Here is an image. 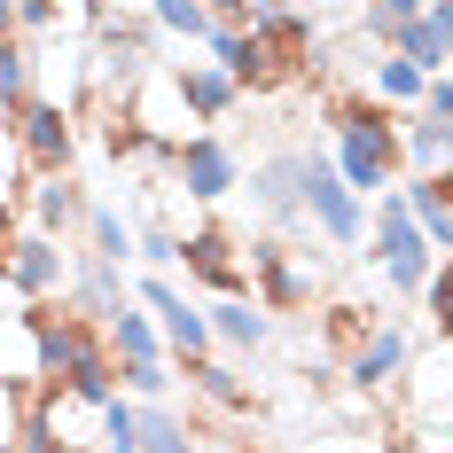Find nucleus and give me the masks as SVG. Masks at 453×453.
<instances>
[{
	"instance_id": "obj_1",
	"label": "nucleus",
	"mask_w": 453,
	"mask_h": 453,
	"mask_svg": "<svg viewBox=\"0 0 453 453\" xmlns=\"http://www.w3.org/2000/svg\"><path fill=\"white\" fill-rule=\"evenodd\" d=\"M16 157H24V173L47 180V173H71V157H79V110L71 102H55V94H32L24 110H16Z\"/></svg>"
},
{
	"instance_id": "obj_2",
	"label": "nucleus",
	"mask_w": 453,
	"mask_h": 453,
	"mask_svg": "<svg viewBox=\"0 0 453 453\" xmlns=\"http://www.w3.org/2000/svg\"><path fill=\"white\" fill-rule=\"evenodd\" d=\"M375 266H383L391 289H407V297H422V281H430V266H438V250H430L422 226L407 219V196H399V188L375 196Z\"/></svg>"
},
{
	"instance_id": "obj_3",
	"label": "nucleus",
	"mask_w": 453,
	"mask_h": 453,
	"mask_svg": "<svg viewBox=\"0 0 453 453\" xmlns=\"http://www.w3.org/2000/svg\"><path fill=\"white\" fill-rule=\"evenodd\" d=\"M173 188H180L188 203H219V196L242 188V165H234V149L219 134H188L173 149Z\"/></svg>"
},
{
	"instance_id": "obj_4",
	"label": "nucleus",
	"mask_w": 453,
	"mask_h": 453,
	"mask_svg": "<svg viewBox=\"0 0 453 453\" xmlns=\"http://www.w3.org/2000/svg\"><path fill=\"white\" fill-rule=\"evenodd\" d=\"M313 289H320V258L289 250V242H250V297H266V305H281V313H297Z\"/></svg>"
},
{
	"instance_id": "obj_5",
	"label": "nucleus",
	"mask_w": 453,
	"mask_h": 453,
	"mask_svg": "<svg viewBox=\"0 0 453 453\" xmlns=\"http://www.w3.org/2000/svg\"><path fill=\"white\" fill-rule=\"evenodd\" d=\"M8 281H16V297L24 305H47V297H63L71 289V266H63V234H16V250H8Z\"/></svg>"
},
{
	"instance_id": "obj_6",
	"label": "nucleus",
	"mask_w": 453,
	"mask_h": 453,
	"mask_svg": "<svg viewBox=\"0 0 453 453\" xmlns=\"http://www.w3.org/2000/svg\"><path fill=\"white\" fill-rule=\"evenodd\" d=\"M336 141H344V149H336L344 188H352V196H383L391 173H399V118H391V126H375V134H336Z\"/></svg>"
},
{
	"instance_id": "obj_7",
	"label": "nucleus",
	"mask_w": 453,
	"mask_h": 453,
	"mask_svg": "<svg viewBox=\"0 0 453 453\" xmlns=\"http://www.w3.org/2000/svg\"><path fill=\"white\" fill-rule=\"evenodd\" d=\"M305 219H313L320 234H336V242H360V226H367L360 196L344 188L336 165H320V157H305Z\"/></svg>"
},
{
	"instance_id": "obj_8",
	"label": "nucleus",
	"mask_w": 453,
	"mask_h": 453,
	"mask_svg": "<svg viewBox=\"0 0 453 453\" xmlns=\"http://www.w3.org/2000/svg\"><path fill=\"white\" fill-rule=\"evenodd\" d=\"M141 305L157 313L165 344H173L180 360H203V352H211V320L196 313V305H188V297L173 289V281H165V273H141Z\"/></svg>"
},
{
	"instance_id": "obj_9",
	"label": "nucleus",
	"mask_w": 453,
	"mask_h": 453,
	"mask_svg": "<svg viewBox=\"0 0 453 453\" xmlns=\"http://www.w3.org/2000/svg\"><path fill=\"white\" fill-rule=\"evenodd\" d=\"M180 266L203 281V289H219V297H242L250 289V266L234 258V242H226L219 226H196V234H180Z\"/></svg>"
},
{
	"instance_id": "obj_10",
	"label": "nucleus",
	"mask_w": 453,
	"mask_h": 453,
	"mask_svg": "<svg viewBox=\"0 0 453 453\" xmlns=\"http://www.w3.org/2000/svg\"><path fill=\"white\" fill-rule=\"evenodd\" d=\"M173 79H180V102H188V118H196V126H219L226 110L242 102V87L226 79L219 63H173Z\"/></svg>"
},
{
	"instance_id": "obj_11",
	"label": "nucleus",
	"mask_w": 453,
	"mask_h": 453,
	"mask_svg": "<svg viewBox=\"0 0 453 453\" xmlns=\"http://www.w3.org/2000/svg\"><path fill=\"white\" fill-rule=\"evenodd\" d=\"M250 196L266 203L273 219H297V211H305V157H266V165L250 173Z\"/></svg>"
},
{
	"instance_id": "obj_12",
	"label": "nucleus",
	"mask_w": 453,
	"mask_h": 453,
	"mask_svg": "<svg viewBox=\"0 0 453 453\" xmlns=\"http://www.w3.org/2000/svg\"><path fill=\"white\" fill-rule=\"evenodd\" d=\"M399 367H407V336H399V328H391V320H383V328H375V336H367L360 352H352V367H344V375H352V383H360V391H383V383H391V375H399Z\"/></svg>"
},
{
	"instance_id": "obj_13",
	"label": "nucleus",
	"mask_w": 453,
	"mask_h": 453,
	"mask_svg": "<svg viewBox=\"0 0 453 453\" xmlns=\"http://www.w3.org/2000/svg\"><path fill=\"white\" fill-rule=\"evenodd\" d=\"M399 196H407V219L422 226V242H430V250H453V203L438 196V180H430V173H414Z\"/></svg>"
},
{
	"instance_id": "obj_14",
	"label": "nucleus",
	"mask_w": 453,
	"mask_h": 453,
	"mask_svg": "<svg viewBox=\"0 0 453 453\" xmlns=\"http://www.w3.org/2000/svg\"><path fill=\"white\" fill-rule=\"evenodd\" d=\"M102 336H110V352H118V360H165V328H157L149 313H134V305L102 320Z\"/></svg>"
},
{
	"instance_id": "obj_15",
	"label": "nucleus",
	"mask_w": 453,
	"mask_h": 453,
	"mask_svg": "<svg viewBox=\"0 0 453 453\" xmlns=\"http://www.w3.org/2000/svg\"><path fill=\"white\" fill-rule=\"evenodd\" d=\"M203 320H211V336H226L234 352H258V344H266V313H258V297H219Z\"/></svg>"
},
{
	"instance_id": "obj_16",
	"label": "nucleus",
	"mask_w": 453,
	"mask_h": 453,
	"mask_svg": "<svg viewBox=\"0 0 453 453\" xmlns=\"http://www.w3.org/2000/svg\"><path fill=\"white\" fill-rule=\"evenodd\" d=\"M63 297H79V313H87V320H110V313H126V297H118V266H110V258H94V266L79 273V281H71Z\"/></svg>"
},
{
	"instance_id": "obj_17",
	"label": "nucleus",
	"mask_w": 453,
	"mask_h": 453,
	"mask_svg": "<svg viewBox=\"0 0 453 453\" xmlns=\"http://www.w3.org/2000/svg\"><path fill=\"white\" fill-rule=\"evenodd\" d=\"M87 234H94V258H110V266L141 258V234L126 226V211H110V203H94V211H87Z\"/></svg>"
},
{
	"instance_id": "obj_18",
	"label": "nucleus",
	"mask_w": 453,
	"mask_h": 453,
	"mask_svg": "<svg viewBox=\"0 0 453 453\" xmlns=\"http://www.w3.org/2000/svg\"><path fill=\"white\" fill-rule=\"evenodd\" d=\"M24 102H32V47L8 32L0 40V118H16Z\"/></svg>"
},
{
	"instance_id": "obj_19",
	"label": "nucleus",
	"mask_w": 453,
	"mask_h": 453,
	"mask_svg": "<svg viewBox=\"0 0 453 453\" xmlns=\"http://www.w3.org/2000/svg\"><path fill=\"white\" fill-rule=\"evenodd\" d=\"M367 79H375V94H383V102H422V87H430V71H422V63H407L399 47H391V55H375V71H367Z\"/></svg>"
},
{
	"instance_id": "obj_20",
	"label": "nucleus",
	"mask_w": 453,
	"mask_h": 453,
	"mask_svg": "<svg viewBox=\"0 0 453 453\" xmlns=\"http://www.w3.org/2000/svg\"><path fill=\"white\" fill-rule=\"evenodd\" d=\"M118 383H126V391H134L141 407H165V399H173V383H180V375H173V367H165V360H118Z\"/></svg>"
},
{
	"instance_id": "obj_21",
	"label": "nucleus",
	"mask_w": 453,
	"mask_h": 453,
	"mask_svg": "<svg viewBox=\"0 0 453 453\" xmlns=\"http://www.w3.org/2000/svg\"><path fill=\"white\" fill-rule=\"evenodd\" d=\"M32 203H40V226H47V234H63V226H71V219H87V203H79V188L63 180V173H47V180H40V196H32Z\"/></svg>"
},
{
	"instance_id": "obj_22",
	"label": "nucleus",
	"mask_w": 453,
	"mask_h": 453,
	"mask_svg": "<svg viewBox=\"0 0 453 453\" xmlns=\"http://www.w3.org/2000/svg\"><path fill=\"white\" fill-rule=\"evenodd\" d=\"M141 453H196V430L165 407H141Z\"/></svg>"
},
{
	"instance_id": "obj_23",
	"label": "nucleus",
	"mask_w": 453,
	"mask_h": 453,
	"mask_svg": "<svg viewBox=\"0 0 453 453\" xmlns=\"http://www.w3.org/2000/svg\"><path fill=\"white\" fill-rule=\"evenodd\" d=\"M320 328H328V344H336V352H360L367 336H375V313L344 297V305H328V313H320Z\"/></svg>"
},
{
	"instance_id": "obj_24",
	"label": "nucleus",
	"mask_w": 453,
	"mask_h": 453,
	"mask_svg": "<svg viewBox=\"0 0 453 453\" xmlns=\"http://www.w3.org/2000/svg\"><path fill=\"white\" fill-rule=\"evenodd\" d=\"M149 24H165L180 40H211V8L203 0H149Z\"/></svg>"
},
{
	"instance_id": "obj_25",
	"label": "nucleus",
	"mask_w": 453,
	"mask_h": 453,
	"mask_svg": "<svg viewBox=\"0 0 453 453\" xmlns=\"http://www.w3.org/2000/svg\"><path fill=\"white\" fill-rule=\"evenodd\" d=\"M102 453H141V407L126 399V391L102 407Z\"/></svg>"
},
{
	"instance_id": "obj_26",
	"label": "nucleus",
	"mask_w": 453,
	"mask_h": 453,
	"mask_svg": "<svg viewBox=\"0 0 453 453\" xmlns=\"http://www.w3.org/2000/svg\"><path fill=\"white\" fill-rule=\"evenodd\" d=\"M422 313H430V336L453 344V258H446V266H430V281H422Z\"/></svg>"
},
{
	"instance_id": "obj_27",
	"label": "nucleus",
	"mask_w": 453,
	"mask_h": 453,
	"mask_svg": "<svg viewBox=\"0 0 453 453\" xmlns=\"http://www.w3.org/2000/svg\"><path fill=\"white\" fill-rule=\"evenodd\" d=\"M188 375H196V391L211 399V407H250V391H242V375L219 360H188Z\"/></svg>"
},
{
	"instance_id": "obj_28",
	"label": "nucleus",
	"mask_w": 453,
	"mask_h": 453,
	"mask_svg": "<svg viewBox=\"0 0 453 453\" xmlns=\"http://www.w3.org/2000/svg\"><path fill=\"white\" fill-rule=\"evenodd\" d=\"M102 8H110V0H55V32H71V40H87L94 24H102Z\"/></svg>"
},
{
	"instance_id": "obj_29",
	"label": "nucleus",
	"mask_w": 453,
	"mask_h": 453,
	"mask_svg": "<svg viewBox=\"0 0 453 453\" xmlns=\"http://www.w3.org/2000/svg\"><path fill=\"white\" fill-rule=\"evenodd\" d=\"M141 258H149V273L180 266V234H173V226H149V234H141Z\"/></svg>"
},
{
	"instance_id": "obj_30",
	"label": "nucleus",
	"mask_w": 453,
	"mask_h": 453,
	"mask_svg": "<svg viewBox=\"0 0 453 453\" xmlns=\"http://www.w3.org/2000/svg\"><path fill=\"white\" fill-rule=\"evenodd\" d=\"M16 438H24V391L0 383V446H16Z\"/></svg>"
},
{
	"instance_id": "obj_31",
	"label": "nucleus",
	"mask_w": 453,
	"mask_h": 453,
	"mask_svg": "<svg viewBox=\"0 0 453 453\" xmlns=\"http://www.w3.org/2000/svg\"><path fill=\"white\" fill-rule=\"evenodd\" d=\"M16 32H55V0H16Z\"/></svg>"
},
{
	"instance_id": "obj_32",
	"label": "nucleus",
	"mask_w": 453,
	"mask_h": 453,
	"mask_svg": "<svg viewBox=\"0 0 453 453\" xmlns=\"http://www.w3.org/2000/svg\"><path fill=\"white\" fill-rule=\"evenodd\" d=\"M422 16H430V32H438V47H446V55H453V0H430Z\"/></svg>"
},
{
	"instance_id": "obj_33",
	"label": "nucleus",
	"mask_w": 453,
	"mask_h": 453,
	"mask_svg": "<svg viewBox=\"0 0 453 453\" xmlns=\"http://www.w3.org/2000/svg\"><path fill=\"white\" fill-rule=\"evenodd\" d=\"M203 8H211V24H234V32L250 24V0H203Z\"/></svg>"
},
{
	"instance_id": "obj_34",
	"label": "nucleus",
	"mask_w": 453,
	"mask_h": 453,
	"mask_svg": "<svg viewBox=\"0 0 453 453\" xmlns=\"http://www.w3.org/2000/svg\"><path fill=\"white\" fill-rule=\"evenodd\" d=\"M430 0H375V16H422Z\"/></svg>"
},
{
	"instance_id": "obj_35",
	"label": "nucleus",
	"mask_w": 453,
	"mask_h": 453,
	"mask_svg": "<svg viewBox=\"0 0 453 453\" xmlns=\"http://www.w3.org/2000/svg\"><path fill=\"white\" fill-rule=\"evenodd\" d=\"M281 8H297V0H250V16H281Z\"/></svg>"
},
{
	"instance_id": "obj_36",
	"label": "nucleus",
	"mask_w": 453,
	"mask_h": 453,
	"mask_svg": "<svg viewBox=\"0 0 453 453\" xmlns=\"http://www.w3.org/2000/svg\"><path fill=\"white\" fill-rule=\"evenodd\" d=\"M8 32H16V0H0V40H8Z\"/></svg>"
},
{
	"instance_id": "obj_37",
	"label": "nucleus",
	"mask_w": 453,
	"mask_h": 453,
	"mask_svg": "<svg viewBox=\"0 0 453 453\" xmlns=\"http://www.w3.org/2000/svg\"><path fill=\"white\" fill-rule=\"evenodd\" d=\"M422 453H438V446H422Z\"/></svg>"
}]
</instances>
